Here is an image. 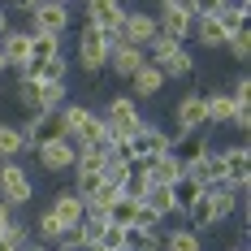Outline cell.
I'll use <instances>...</instances> for the list:
<instances>
[{
	"mask_svg": "<svg viewBox=\"0 0 251 251\" xmlns=\"http://www.w3.org/2000/svg\"><path fill=\"white\" fill-rule=\"evenodd\" d=\"M9 26H13V13H9V9H4V4H0V35H4V30H9Z\"/></svg>",
	"mask_w": 251,
	"mask_h": 251,
	"instance_id": "8d00e7d4",
	"label": "cell"
},
{
	"mask_svg": "<svg viewBox=\"0 0 251 251\" xmlns=\"http://www.w3.org/2000/svg\"><path fill=\"white\" fill-rule=\"evenodd\" d=\"M160 251H203V234H195L191 226H177L160 234Z\"/></svg>",
	"mask_w": 251,
	"mask_h": 251,
	"instance_id": "4316f807",
	"label": "cell"
},
{
	"mask_svg": "<svg viewBox=\"0 0 251 251\" xmlns=\"http://www.w3.org/2000/svg\"><path fill=\"white\" fill-rule=\"evenodd\" d=\"M169 191H174V208H177V217H182V212H186V208H191V203H195V200L203 195V186H200V182H191L186 174L177 177V182L169 186Z\"/></svg>",
	"mask_w": 251,
	"mask_h": 251,
	"instance_id": "f546056e",
	"label": "cell"
},
{
	"mask_svg": "<svg viewBox=\"0 0 251 251\" xmlns=\"http://www.w3.org/2000/svg\"><path fill=\"white\" fill-rule=\"evenodd\" d=\"M229 126L247 139V130H251V108H234V117H229Z\"/></svg>",
	"mask_w": 251,
	"mask_h": 251,
	"instance_id": "d590c367",
	"label": "cell"
},
{
	"mask_svg": "<svg viewBox=\"0 0 251 251\" xmlns=\"http://www.w3.org/2000/svg\"><path fill=\"white\" fill-rule=\"evenodd\" d=\"M61 229H65V226L52 217V208H39V212H35V221H30V238H35V243H44V247H56Z\"/></svg>",
	"mask_w": 251,
	"mask_h": 251,
	"instance_id": "484cf974",
	"label": "cell"
},
{
	"mask_svg": "<svg viewBox=\"0 0 251 251\" xmlns=\"http://www.w3.org/2000/svg\"><path fill=\"white\" fill-rule=\"evenodd\" d=\"M143 208H148L156 221H169V217H177L174 191H169V186H148V191H143Z\"/></svg>",
	"mask_w": 251,
	"mask_h": 251,
	"instance_id": "d4e9b609",
	"label": "cell"
},
{
	"mask_svg": "<svg viewBox=\"0 0 251 251\" xmlns=\"http://www.w3.org/2000/svg\"><path fill=\"white\" fill-rule=\"evenodd\" d=\"M26 156V139L18 122H0V160H22Z\"/></svg>",
	"mask_w": 251,
	"mask_h": 251,
	"instance_id": "83f0119b",
	"label": "cell"
},
{
	"mask_svg": "<svg viewBox=\"0 0 251 251\" xmlns=\"http://www.w3.org/2000/svg\"><path fill=\"white\" fill-rule=\"evenodd\" d=\"M0 4H4L9 13H18V18H30V13H35L44 0H0Z\"/></svg>",
	"mask_w": 251,
	"mask_h": 251,
	"instance_id": "836d02e7",
	"label": "cell"
},
{
	"mask_svg": "<svg viewBox=\"0 0 251 251\" xmlns=\"http://www.w3.org/2000/svg\"><path fill=\"white\" fill-rule=\"evenodd\" d=\"M56 134H65L74 148H82V143H104L100 108H91V104H82V100H65L56 108Z\"/></svg>",
	"mask_w": 251,
	"mask_h": 251,
	"instance_id": "6da1fadb",
	"label": "cell"
},
{
	"mask_svg": "<svg viewBox=\"0 0 251 251\" xmlns=\"http://www.w3.org/2000/svg\"><path fill=\"white\" fill-rule=\"evenodd\" d=\"M191 39H195L200 48H208V52H226V44H229L226 26L217 22V18H195V26H191Z\"/></svg>",
	"mask_w": 251,
	"mask_h": 251,
	"instance_id": "ac0fdd59",
	"label": "cell"
},
{
	"mask_svg": "<svg viewBox=\"0 0 251 251\" xmlns=\"http://www.w3.org/2000/svg\"><path fill=\"white\" fill-rule=\"evenodd\" d=\"M22 26L30 30V35H56V39H65V30H70V4L44 0V4H39Z\"/></svg>",
	"mask_w": 251,
	"mask_h": 251,
	"instance_id": "ba28073f",
	"label": "cell"
},
{
	"mask_svg": "<svg viewBox=\"0 0 251 251\" xmlns=\"http://www.w3.org/2000/svg\"><path fill=\"white\" fill-rule=\"evenodd\" d=\"M122 22H126L122 0H82V26H96L108 48L122 39Z\"/></svg>",
	"mask_w": 251,
	"mask_h": 251,
	"instance_id": "5b68a950",
	"label": "cell"
},
{
	"mask_svg": "<svg viewBox=\"0 0 251 251\" xmlns=\"http://www.w3.org/2000/svg\"><path fill=\"white\" fill-rule=\"evenodd\" d=\"M108 221H113V226H143V200H139V195H117V200H113V208H108Z\"/></svg>",
	"mask_w": 251,
	"mask_h": 251,
	"instance_id": "7402d4cb",
	"label": "cell"
},
{
	"mask_svg": "<svg viewBox=\"0 0 251 251\" xmlns=\"http://www.w3.org/2000/svg\"><path fill=\"white\" fill-rule=\"evenodd\" d=\"M191 26H195L191 0H186V4H169V9H156V30H160L165 39H177V44H186V39H191Z\"/></svg>",
	"mask_w": 251,
	"mask_h": 251,
	"instance_id": "8fae6325",
	"label": "cell"
},
{
	"mask_svg": "<svg viewBox=\"0 0 251 251\" xmlns=\"http://www.w3.org/2000/svg\"><path fill=\"white\" fill-rule=\"evenodd\" d=\"M226 96L234 100V108H251V74H247V70H238V74H234V82H229Z\"/></svg>",
	"mask_w": 251,
	"mask_h": 251,
	"instance_id": "1f68e13d",
	"label": "cell"
},
{
	"mask_svg": "<svg viewBox=\"0 0 251 251\" xmlns=\"http://www.w3.org/2000/svg\"><path fill=\"white\" fill-rule=\"evenodd\" d=\"M78 251H108V247H100V243H82Z\"/></svg>",
	"mask_w": 251,
	"mask_h": 251,
	"instance_id": "f35d334b",
	"label": "cell"
},
{
	"mask_svg": "<svg viewBox=\"0 0 251 251\" xmlns=\"http://www.w3.org/2000/svg\"><path fill=\"white\" fill-rule=\"evenodd\" d=\"M156 4H160V9H169V4H186V0H156Z\"/></svg>",
	"mask_w": 251,
	"mask_h": 251,
	"instance_id": "ab89813d",
	"label": "cell"
},
{
	"mask_svg": "<svg viewBox=\"0 0 251 251\" xmlns=\"http://www.w3.org/2000/svg\"><path fill=\"white\" fill-rule=\"evenodd\" d=\"M151 39H156V13H148V9H126L122 44H130V48H148Z\"/></svg>",
	"mask_w": 251,
	"mask_h": 251,
	"instance_id": "5bb4252c",
	"label": "cell"
},
{
	"mask_svg": "<svg viewBox=\"0 0 251 251\" xmlns=\"http://www.w3.org/2000/svg\"><path fill=\"white\" fill-rule=\"evenodd\" d=\"M143 65H148V52H143V48H130V44H122V39H117V44L108 48V65H104V74L126 78V82H130Z\"/></svg>",
	"mask_w": 251,
	"mask_h": 251,
	"instance_id": "7c38bea8",
	"label": "cell"
},
{
	"mask_svg": "<svg viewBox=\"0 0 251 251\" xmlns=\"http://www.w3.org/2000/svg\"><path fill=\"white\" fill-rule=\"evenodd\" d=\"M56 4H74V0H56Z\"/></svg>",
	"mask_w": 251,
	"mask_h": 251,
	"instance_id": "7bdbcfd3",
	"label": "cell"
},
{
	"mask_svg": "<svg viewBox=\"0 0 251 251\" xmlns=\"http://www.w3.org/2000/svg\"><path fill=\"white\" fill-rule=\"evenodd\" d=\"M48 208H52V217H56L61 226H78V221H82V212H87L82 195H74V191H56Z\"/></svg>",
	"mask_w": 251,
	"mask_h": 251,
	"instance_id": "44dd1931",
	"label": "cell"
},
{
	"mask_svg": "<svg viewBox=\"0 0 251 251\" xmlns=\"http://www.w3.org/2000/svg\"><path fill=\"white\" fill-rule=\"evenodd\" d=\"M229 251H247V247H243V243H238V247H229Z\"/></svg>",
	"mask_w": 251,
	"mask_h": 251,
	"instance_id": "b9f144b4",
	"label": "cell"
},
{
	"mask_svg": "<svg viewBox=\"0 0 251 251\" xmlns=\"http://www.w3.org/2000/svg\"><path fill=\"white\" fill-rule=\"evenodd\" d=\"M104 117V139L108 143H130V134L143 126V113H139V100H130V96H108L100 108Z\"/></svg>",
	"mask_w": 251,
	"mask_h": 251,
	"instance_id": "3957f363",
	"label": "cell"
},
{
	"mask_svg": "<svg viewBox=\"0 0 251 251\" xmlns=\"http://www.w3.org/2000/svg\"><path fill=\"white\" fill-rule=\"evenodd\" d=\"M26 243H30V226H26L22 217L13 212V221L0 229V251H22Z\"/></svg>",
	"mask_w": 251,
	"mask_h": 251,
	"instance_id": "f1b7e54d",
	"label": "cell"
},
{
	"mask_svg": "<svg viewBox=\"0 0 251 251\" xmlns=\"http://www.w3.org/2000/svg\"><path fill=\"white\" fill-rule=\"evenodd\" d=\"M122 251H160V226H126Z\"/></svg>",
	"mask_w": 251,
	"mask_h": 251,
	"instance_id": "cb8c5ba5",
	"label": "cell"
},
{
	"mask_svg": "<svg viewBox=\"0 0 251 251\" xmlns=\"http://www.w3.org/2000/svg\"><path fill=\"white\" fill-rule=\"evenodd\" d=\"M35 200V182L26 174L22 160H0V203H9L13 212H22Z\"/></svg>",
	"mask_w": 251,
	"mask_h": 251,
	"instance_id": "8992f818",
	"label": "cell"
},
{
	"mask_svg": "<svg viewBox=\"0 0 251 251\" xmlns=\"http://www.w3.org/2000/svg\"><path fill=\"white\" fill-rule=\"evenodd\" d=\"M221 4H226V0H191V13H195V18H217Z\"/></svg>",
	"mask_w": 251,
	"mask_h": 251,
	"instance_id": "e575fe53",
	"label": "cell"
},
{
	"mask_svg": "<svg viewBox=\"0 0 251 251\" xmlns=\"http://www.w3.org/2000/svg\"><path fill=\"white\" fill-rule=\"evenodd\" d=\"M160 91H165V74H160L151 61H148L134 78H130V100H156Z\"/></svg>",
	"mask_w": 251,
	"mask_h": 251,
	"instance_id": "d6986e66",
	"label": "cell"
},
{
	"mask_svg": "<svg viewBox=\"0 0 251 251\" xmlns=\"http://www.w3.org/2000/svg\"><path fill=\"white\" fill-rule=\"evenodd\" d=\"M9 221H13V208H9V203H0V229L9 226Z\"/></svg>",
	"mask_w": 251,
	"mask_h": 251,
	"instance_id": "74e56055",
	"label": "cell"
},
{
	"mask_svg": "<svg viewBox=\"0 0 251 251\" xmlns=\"http://www.w3.org/2000/svg\"><path fill=\"white\" fill-rule=\"evenodd\" d=\"M4 74H9V61H4V56H0V78H4Z\"/></svg>",
	"mask_w": 251,
	"mask_h": 251,
	"instance_id": "60d3db41",
	"label": "cell"
},
{
	"mask_svg": "<svg viewBox=\"0 0 251 251\" xmlns=\"http://www.w3.org/2000/svg\"><path fill=\"white\" fill-rule=\"evenodd\" d=\"M229 117H234V100L226 91H203V122H208V130L229 126Z\"/></svg>",
	"mask_w": 251,
	"mask_h": 251,
	"instance_id": "603a6c76",
	"label": "cell"
},
{
	"mask_svg": "<svg viewBox=\"0 0 251 251\" xmlns=\"http://www.w3.org/2000/svg\"><path fill=\"white\" fill-rule=\"evenodd\" d=\"M156 70L165 74V82H186V78L195 74V56H191L186 44H177L174 52H165V56L156 61Z\"/></svg>",
	"mask_w": 251,
	"mask_h": 251,
	"instance_id": "9a60e30c",
	"label": "cell"
},
{
	"mask_svg": "<svg viewBox=\"0 0 251 251\" xmlns=\"http://www.w3.org/2000/svg\"><path fill=\"white\" fill-rule=\"evenodd\" d=\"M70 61H74L87 78H100L104 74V65H108V44H104V35L96 30V26H78Z\"/></svg>",
	"mask_w": 251,
	"mask_h": 251,
	"instance_id": "277c9868",
	"label": "cell"
},
{
	"mask_svg": "<svg viewBox=\"0 0 251 251\" xmlns=\"http://www.w3.org/2000/svg\"><path fill=\"white\" fill-rule=\"evenodd\" d=\"M122 4H130V0H122Z\"/></svg>",
	"mask_w": 251,
	"mask_h": 251,
	"instance_id": "ee69618b",
	"label": "cell"
},
{
	"mask_svg": "<svg viewBox=\"0 0 251 251\" xmlns=\"http://www.w3.org/2000/svg\"><path fill=\"white\" fill-rule=\"evenodd\" d=\"M100 182H104L100 169H78V174H74V186H70V191H74V195H82V203H87L96 191H100Z\"/></svg>",
	"mask_w": 251,
	"mask_h": 251,
	"instance_id": "4dcf8cb0",
	"label": "cell"
},
{
	"mask_svg": "<svg viewBox=\"0 0 251 251\" xmlns=\"http://www.w3.org/2000/svg\"><path fill=\"white\" fill-rule=\"evenodd\" d=\"M0 56L9 61V70H18L26 56H30V30H26V26H9V30L0 35Z\"/></svg>",
	"mask_w": 251,
	"mask_h": 251,
	"instance_id": "2e32d148",
	"label": "cell"
},
{
	"mask_svg": "<svg viewBox=\"0 0 251 251\" xmlns=\"http://www.w3.org/2000/svg\"><path fill=\"white\" fill-rule=\"evenodd\" d=\"M130 151H134V165H148L151 156L174 151V148H169V130H160L156 122H148V117H143V126L130 134Z\"/></svg>",
	"mask_w": 251,
	"mask_h": 251,
	"instance_id": "30bf717a",
	"label": "cell"
},
{
	"mask_svg": "<svg viewBox=\"0 0 251 251\" xmlns=\"http://www.w3.org/2000/svg\"><path fill=\"white\" fill-rule=\"evenodd\" d=\"M13 100L22 104V113H56L70 100V82H52V78H18L13 82Z\"/></svg>",
	"mask_w": 251,
	"mask_h": 251,
	"instance_id": "7a4b0ae2",
	"label": "cell"
},
{
	"mask_svg": "<svg viewBox=\"0 0 251 251\" xmlns=\"http://www.w3.org/2000/svg\"><path fill=\"white\" fill-rule=\"evenodd\" d=\"M74 151L78 148L65 134H52V139H44L30 156H35V165H39L44 174H70V169H74Z\"/></svg>",
	"mask_w": 251,
	"mask_h": 251,
	"instance_id": "52a82bcc",
	"label": "cell"
},
{
	"mask_svg": "<svg viewBox=\"0 0 251 251\" xmlns=\"http://www.w3.org/2000/svg\"><path fill=\"white\" fill-rule=\"evenodd\" d=\"M174 130L177 134L208 130V122H203V91H186V96L174 104Z\"/></svg>",
	"mask_w": 251,
	"mask_h": 251,
	"instance_id": "4fadbf2b",
	"label": "cell"
},
{
	"mask_svg": "<svg viewBox=\"0 0 251 251\" xmlns=\"http://www.w3.org/2000/svg\"><path fill=\"white\" fill-rule=\"evenodd\" d=\"M217 151H221V177H226V186L247 191V182H251V151H247V139H238V143H229V148H217Z\"/></svg>",
	"mask_w": 251,
	"mask_h": 251,
	"instance_id": "9c48e42d",
	"label": "cell"
},
{
	"mask_svg": "<svg viewBox=\"0 0 251 251\" xmlns=\"http://www.w3.org/2000/svg\"><path fill=\"white\" fill-rule=\"evenodd\" d=\"M226 52L238 61V65H247V61H251V26H247V30H234V35H229Z\"/></svg>",
	"mask_w": 251,
	"mask_h": 251,
	"instance_id": "d6a6232c",
	"label": "cell"
},
{
	"mask_svg": "<svg viewBox=\"0 0 251 251\" xmlns=\"http://www.w3.org/2000/svg\"><path fill=\"white\" fill-rule=\"evenodd\" d=\"M56 134V113H30L22 122V139H26V151H35L44 139Z\"/></svg>",
	"mask_w": 251,
	"mask_h": 251,
	"instance_id": "ffe728a7",
	"label": "cell"
},
{
	"mask_svg": "<svg viewBox=\"0 0 251 251\" xmlns=\"http://www.w3.org/2000/svg\"><path fill=\"white\" fill-rule=\"evenodd\" d=\"M143 174H148L151 186H174L177 177H182V160H177L174 151H165V156H151L148 165H143Z\"/></svg>",
	"mask_w": 251,
	"mask_h": 251,
	"instance_id": "e0dca14e",
	"label": "cell"
}]
</instances>
